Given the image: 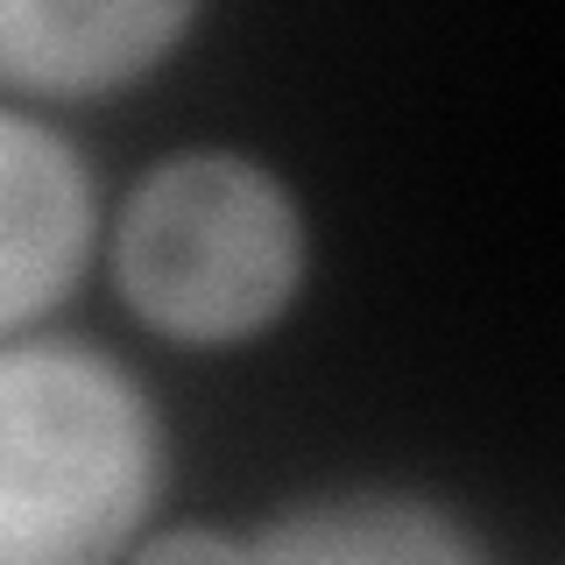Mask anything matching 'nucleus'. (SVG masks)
I'll return each mask as SVG.
<instances>
[{
	"mask_svg": "<svg viewBox=\"0 0 565 565\" xmlns=\"http://www.w3.org/2000/svg\"><path fill=\"white\" fill-rule=\"evenodd\" d=\"M120 311L170 353H241L305 305L311 212L290 170L234 141L149 156L99 241Z\"/></svg>",
	"mask_w": 565,
	"mask_h": 565,
	"instance_id": "f257e3e1",
	"label": "nucleus"
},
{
	"mask_svg": "<svg viewBox=\"0 0 565 565\" xmlns=\"http://www.w3.org/2000/svg\"><path fill=\"white\" fill-rule=\"evenodd\" d=\"M247 565H502L459 502L411 481H332L241 530Z\"/></svg>",
	"mask_w": 565,
	"mask_h": 565,
	"instance_id": "39448f33",
	"label": "nucleus"
},
{
	"mask_svg": "<svg viewBox=\"0 0 565 565\" xmlns=\"http://www.w3.org/2000/svg\"><path fill=\"white\" fill-rule=\"evenodd\" d=\"M205 29L199 0H0V93L85 106L149 85Z\"/></svg>",
	"mask_w": 565,
	"mask_h": 565,
	"instance_id": "20e7f679",
	"label": "nucleus"
},
{
	"mask_svg": "<svg viewBox=\"0 0 565 565\" xmlns=\"http://www.w3.org/2000/svg\"><path fill=\"white\" fill-rule=\"evenodd\" d=\"M106 191L78 135L0 99V340H29L93 276Z\"/></svg>",
	"mask_w": 565,
	"mask_h": 565,
	"instance_id": "7ed1b4c3",
	"label": "nucleus"
},
{
	"mask_svg": "<svg viewBox=\"0 0 565 565\" xmlns=\"http://www.w3.org/2000/svg\"><path fill=\"white\" fill-rule=\"evenodd\" d=\"M170 424L93 340H0V565H120L156 523Z\"/></svg>",
	"mask_w": 565,
	"mask_h": 565,
	"instance_id": "f03ea898",
	"label": "nucleus"
},
{
	"mask_svg": "<svg viewBox=\"0 0 565 565\" xmlns=\"http://www.w3.org/2000/svg\"><path fill=\"white\" fill-rule=\"evenodd\" d=\"M120 565H247V537L226 523H149Z\"/></svg>",
	"mask_w": 565,
	"mask_h": 565,
	"instance_id": "423d86ee",
	"label": "nucleus"
}]
</instances>
